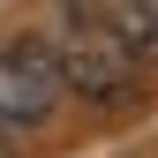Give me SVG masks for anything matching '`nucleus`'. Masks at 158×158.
<instances>
[{"label":"nucleus","instance_id":"nucleus-1","mask_svg":"<svg viewBox=\"0 0 158 158\" xmlns=\"http://www.w3.org/2000/svg\"><path fill=\"white\" fill-rule=\"evenodd\" d=\"M60 83H75L83 98H128L135 90V53L121 45L113 23H90V15H68V45H60Z\"/></svg>","mask_w":158,"mask_h":158},{"label":"nucleus","instance_id":"nucleus-2","mask_svg":"<svg viewBox=\"0 0 158 158\" xmlns=\"http://www.w3.org/2000/svg\"><path fill=\"white\" fill-rule=\"evenodd\" d=\"M53 106H60V53L45 38H8L0 45V121L38 128Z\"/></svg>","mask_w":158,"mask_h":158},{"label":"nucleus","instance_id":"nucleus-3","mask_svg":"<svg viewBox=\"0 0 158 158\" xmlns=\"http://www.w3.org/2000/svg\"><path fill=\"white\" fill-rule=\"evenodd\" d=\"M98 23L121 30L135 60H158V0H98Z\"/></svg>","mask_w":158,"mask_h":158},{"label":"nucleus","instance_id":"nucleus-4","mask_svg":"<svg viewBox=\"0 0 158 158\" xmlns=\"http://www.w3.org/2000/svg\"><path fill=\"white\" fill-rule=\"evenodd\" d=\"M0 158H15V143H8V121H0Z\"/></svg>","mask_w":158,"mask_h":158}]
</instances>
